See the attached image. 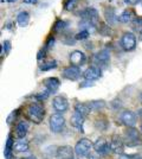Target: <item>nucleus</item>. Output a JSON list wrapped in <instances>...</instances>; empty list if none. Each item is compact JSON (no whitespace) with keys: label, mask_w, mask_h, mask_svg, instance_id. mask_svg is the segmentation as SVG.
Returning <instances> with one entry per match:
<instances>
[{"label":"nucleus","mask_w":142,"mask_h":159,"mask_svg":"<svg viewBox=\"0 0 142 159\" xmlns=\"http://www.w3.org/2000/svg\"><path fill=\"white\" fill-rule=\"evenodd\" d=\"M45 115V111L39 103H32L27 108V116L34 124H41Z\"/></svg>","instance_id":"f257e3e1"},{"label":"nucleus","mask_w":142,"mask_h":159,"mask_svg":"<svg viewBox=\"0 0 142 159\" xmlns=\"http://www.w3.org/2000/svg\"><path fill=\"white\" fill-rule=\"evenodd\" d=\"M123 140L128 146H136L141 143V135L139 131L134 127H128L124 134H123Z\"/></svg>","instance_id":"f03ea898"},{"label":"nucleus","mask_w":142,"mask_h":159,"mask_svg":"<svg viewBox=\"0 0 142 159\" xmlns=\"http://www.w3.org/2000/svg\"><path fill=\"white\" fill-rule=\"evenodd\" d=\"M93 143L87 138H83V139L78 140L77 144L75 146V153L78 156V157H87L91 152V148H93Z\"/></svg>","instance_id":"7ed1b4c3"},{"label":"nucleus","mask_w":142,"mask_h":159,"mask_svg":"<svg viewBox=\"0 0 142 159\" xmlns=\"http://www.w3.org/2000/svg\"><path fill=\"white\" fill-rule=\"evenodd\" d=\"M65 119L63 118L61 113H56L50 116V129L54 133H59L64 128Z\"/></svg>","instance_id":"20e7f679"},{"label":"nucleus","mask_w":142,"mask_h":159,"mask_svg":"<svg viewBox=\"0 0 142 159\" xmlns=\"http://www.w3.org/2000/svg\"><path fill=\"white\" fill-rule=\"evenodd\" d=\"M109 62H110V53L108 50H101L100 52H97L94 56V63L96 64L97 68L100 69H104L109 66Z\"/></svg>","instance_id":"39448f33"},{"label":"nucleus","mask_w":142,"mask_h":159,"mask_svg":"<svg viewBox=\"0 0 142 159\" xmlns=\"http://www.w3.org/2000/svg\"><path fill=\"white\" fill-rule=\"evenodd\" d=\"M121 47L126 51H131L136 48V36L131 32L123 33L121 38Z\"/></svg>","instance_id":"423d86ee"},{"label":"nucleus","mask_w":142,"mask_h":159,"mask_svg":"<svg viewBox=\"0 0 142 159\" xmlns=\"http://www.w3.org/2000/svg\"><path fill=\"white\" fill-rule=\"evenodd\" d=\"M80 16L82 17V20H87L89 23L94 24L95 26L98 25V12L93 7H88L83 10L82 12H80Z\"/></svg>","instance_id":"0eeeda50"},{"label":"nucleus","mask_w":142,"mask_h":159,"mask_svg":"<svg viewBox=\"0 0 142 159\" xmlns=\"http://www.w3.org/2000/svg\"><path fill=\"white\" fill-rule=\"evenodd\" d=\"M94 148L97 154H101V156H107L111 148H110V141L105 140L104 138H100L95 141Z\"/></svg>","instance_id":"6e6552de"},{"label":"nucleus","mask_w":142,"mask_h":159,"mask_svg":"<svg viewBox=\"0 0 142 159\" xmlns=\"http://www.w3.org/2000/svg\"><path fill=\"white\" fill-rule=\"evenodd\" d=\"M81 69L80 66H65L63 69V77L67 80H70V81H76L81 77Z\"/></svg>","instance_id":"1a4fd4ad"},{"label":"nucleus","mask_w":142,"mask_h":159,"mask_svg":"<svg viewBox=\"0 0 142 159\" xmlns=\"http://www.w3.org/2000/svg\"><path fill=\"white\" fill-rule=\"evenodd\" d=\"M110 148L114 153L122 154L124 152V140L122 139L120 135L114 134L110 139Z\"/></svg>","instance_id":"9d476101"},{"label":"nucleus","mask_w":142,"mask_h":159,"mask_svg":"<svg viewBox=\"0 0 142 159\" xmlns=\"http://www.w3.org/2000/svg\"><path fill=\"white\" fill-rule=\"evenodd\" d=\"M52 105H54V108L56 112L58 113H64L68 111L69 108V103H68V100L65 99L64 96H56L52 101Z\"/></svg>","instance_id":"9b49d317"},{"label":"nucleus","mask_w":142,"mask_h":159,"mask_svg":"<svg viewBox=\"0 0 142 159\" xmlns=\"http://www.w3.org/2000/svg\"><path fill=\"white\" fill-rule=\"evenodd\" d=\"M69 58H70V62H71L72 66H82L85 62V55L82 51H80V50H75V51L70 53Z\"/></svg>","instance_id":"f8f14e48"},{"label":"nucleus","mask_w":142,"mask_h":159,"mask_svg":"<svg viewBox=\"0 0 142 159\" xmlns=\"http://www.w3.org/2000/svg\"><path fill=\"white\" fill-rule=\"evenodd\" d=\"M122 122L127 127H134L136 124V115L131 111H123L121 114Z\"/></svg>","instance_id":"ddd939ff"},{"label":"nucleus","mask_w":142,"mask_h":159,"mask_svg":"<svg viewBox=\"0 0 142 159\" xmlns=\"http://www.w3.org/2000/svg\"><path fill=\"white\" fill-rule=\"evenodd\" d=\"M83 76H84V79L87 80V81H95V80H98L102 76L101 69L97 68V66H90V68H88V69L84 71Z\"/></svg>","instance_id":"4468645a"},{"label":"nucleus","mask_w":142,"mask_h":159,"mask_svg":"<svg viewBox=\"0 0 142 159\" xmlns=\"http://www.w3.org/2000/svg\"><path fill=\"white\" fill-rule=\"evenodd\" d=\"M74 151L70 146H62L57 150V154L56 158L57 159H74Z\"/></svg>","instance_id":"2eb2a0df"},{"label":"nucleus","mask_w":142,"mask_h":159,"mask_svg":"<svg viewBox=\"0 0 142 159\" xmlns=\"http://www.w3.org/2000/svg\"><path fill=\"white\" fill-rule=\"evenodd\" d=\"M84 116L81 115L80 113L75 112L72 114V116H71V125L75 127V128H77V129H80V132H84L83 131V125H84Z\"/></svg>","instance_id":"dca6fc26"},{"label":"nucleus","mask_w":142,"mask_h":159,"mask_svg":"<svg viewBox=\"0 0 142 159\" xmlns=\"http://www.w3.org/2000/svg\"><path fill=\"white\" fill-rule=\"evenodd\" d=\"M137 17H136L135 12L131 10V8H127V10H124L123 12L121 13V16L118 17V20L121 21V23H131V21H134Z\"/></svg>","instance_id":"f3484780"},{"label":"nucleus","mask_w":142,"mask_h":159,"mask_svg":"<svg viewBox=\"0 0 142 159\" xmlns=\"http://www.w3.org/2000/svg\"><path fill=\"white\" fill-rule=\"evenodd\" d=\"M44 84L46 87V89L50 93H56L59 88V80L56 79V77H49L44 81Z\"/></svg>","instance_id":"a211bd4d"},{"label":"nucleus","mask_w":142,"mask_h":159,"mask_svg":"<svg viewBox=\"0 0 142 159\" xmlns=\"http://www.w3.org/2000/svg\"><path fill=\"white\" fill-rule=\"evenodd\" d=\"M27 129H28V124L26 121H19L18 125L15 127V134L19 139H24L27 134Z\"/></svg>","instance_id":"6ab92c4d"},{"label":"nucleus","mask_w":142,"mask_h":159,"mask_svg":"<svg viewBox=\"0 0 142 159\" xmlns=\"http://www.w3.org/2000/svg\"><path fill=\"white\" fill-rule=\"evenodd\" d=\"M75 112L80 113L84 118H87L89 114H90V112H91V109L88 106V103H81V102H78V103L75 105Z\"/></svg>","instance_id":"aec40b11"},{"label":"nucleus","mask_w":142,"mask_h":159,"mask_svg":"<svg viewBox=\"0 0 142 159\" xmlns=\"http://www.w3.org/2000/svg\"><path fill=\"white\" fill-rule=\"evenodd\" d=\"M104 16H105V19H107L109 24H115L116 20H117V18H116L117 16L115 13V10L111 8V7H107L104 10Z\"/></svg>","instance_id":"412c9836"},{"label":"nucleus","mask_w":142,"mask_h":159,"mask_svg":"<svg viewBox=\"0 0 142 159\" xmlns=\"http://www.w3.org/2000/svg\"><path fill=\"white\" fill-rule=\"evenodd\" d=\"M13 150L14 151H17V152H26L28 151V143H27L26 140H18V141H15L13 145Z\"/></svg>","instance_id":"4be33fe9"},{"label":"nucleus","mask_w":142,"mask_h":159,"mask_svg":"<svg viewBox=\"0 0 142 159\" xmlns=\"http://www.w3.org/2000/svg\"><path fill=\"white\" fill-rule=\"evenodd\" d=\"M17 21H18L19 26H21V27L26 26L27 24H28V21H30V14L27 13L26 11H23V12H20V13L18 14Z\"/></svg>","instance_id":"5701e85b"},{"label":"nucleus","mask_w":142,"mask_h":159,"mask_svg":"<svg viewBox=\"0 0 142 159\" xmlns=\"http://www.w3.org/2000/svg\"><path fill=\"white\" fill-rule=\"evenodd\" d=\"M13 145L14 143L12 141V135H8L6 140V145H5V151H4L6 159H11V151L13 150Z\"/></svg>","instance_id":"b1692460"},{"label":"nucleus","mask_w":142,"mask_h":159,"mask_svg":"<svg viewBox=\"0 0 142 159\" xmlns=\"http://www.w3.org/2000/svg\"><path fill=\"white\" fill-rule=\"evenodd\" d=\"M88 106L90 107L91 111H100L102 108H104L105 103H104L103 100H101V101H90V102H88Z\"/></svg>","instance_id":"393cba45"},{"label":"nucleus","mask_w":142,"mask_h":159,"mask_svg":"<svg viewBox=\"0 0 142 159\" xmlns=\"http://www.w3.org/2000/svg\"><path fill=\"white\" fill-rule=\"evenodd\" d=\"M133 25H134V30L137 31V34H139V39L142 40V19L141 18H136L134 21H133Z\"/></svg>","instance_id":"a878e982"},{"label":"nucleus","mask_w":142,"mask_h":159,"mask_svg":"<svg viewBox=\"0 0 142 159\" xmlns=\"http://www.w3.org/2000/svg\"><path fill=\"white\" fill-rule=\"evenodd\" d=\"M67 26H68V21H65V20H57L54 26V32H61L63 30H65Z\"/></svg>","instance_id":"bb28decb"},{"label":"nucleus","mask_w":142,"mask_h":159,"mask_svg":"<svg viewBox=\"0 0 142 159\" xmlns=\"http://www.w3.org/2000/svg\"><path fill=\"white\" fill-rule=\"evenodd\" d=\"M57 66V62L56 61H50V62H46V63H43L41 66V70L43 71H47V70H51V69H54Z\"/></svg>","instance_id":"cd10ccee"},{"label":"nucleus","mask_w":142,"mask_h":159,"mask_svg":"<svg viewBox=\"0 0 142 159\" xmlns=\"http://www.w3.org/2000/svg\"><path fill=\"white\" fill-rule=\"evenodd\" d=\"M77 2H78V0H67L65 4H64V10L65 11L74 10L75 7H76V5H77Z\"/></svg>","instance_id":"c85d7f7f"},{"label":"nucleus","mask_w":142,"mask_h":159,"mask_svg":"<svg viewBox=\"0 0 142 159\" xmlns=\"http://www.w3.org/2000/svg\"><path fill=\"white\" fill-rule=\"evenodd\" d=\"M10 49H11V43L10 40H5L2 43V47H1V55H6L10 52Z\"/></svg>","instance_id":"c756f323"},{"label":"nucleus","mask_w":142,"mask_h":159,"mask_svg":"<svg viewBox=\"0 0 142 159\" xmlns=\"http://www.w3.org/2000/svg\"><path fill=\"white\" fill-rule=\"evenodd\" d=\"M89 36V32L85 31V30H81V32H78L76 36H75V39L77 40H83V39H87Z\"/></svg>","instance_id":"7c9ffc66"},{"label":"nucleus","mask_w":142,"mask_h":159,"mask_svg":"<svg viewBox=\"0 0 142 159\" xmlns=\"http://www.w3.org/2000/svg\"><path fill=\"white\" fill-rule=\"evenodd\" d=\"M49 94L50 92L49 90H45V92H43V93H39L38 95H36V99L38 100V101H44V100H46L49 98Z\"/></svg>","instance_id":"2f4dec72"},{"label":"nucleus","mask_w":142,"mask_h":159,"mask_svg":"<svg viewBox=\"0 0 142 159\" xmlns=\"http://www.w3.org/2000/svg\"><path fill=\"white\" fill-rule=\"evenodd\" d=\"M54 37H50L46 42V48L45 49H50L51 47H54Z\"/></svg>","instance_id":"473e14b6"},{"label":"nucleus","mask_w":142,"mask_h":159,"mask_svg":"<svg viewBox=\"0 0 142 159\" xmlns=\"http://www.w3.org/2000/svg\"><path fill=\"white\" fill-rule=\"evenodd\" d=\"M128 5H131V6H134V5H137L139 2H141V0H124Z\"/></svg>","instance_id":"72a5a7b5"},{"label":"nucleus","mask_w":142,"mask_h":159,"mask_svg":"<svg viewBox=\"0 0 142 159\" xmlns=\"http://www.w3.org/2000/svg\"><path fill=\"white\" fill-rule=\"evenodd\" d=\"M45 50H46V49H44V50H41V51L38 52V56H37V58H38V61H41V57H43V58L45 57Z\"/></svg>","instance_id":"f704fd0d"},{"label":"nucleus","mask_w":142,"mask_h":159,"mask_svg":"<svg viewBox=\"0 0 142 159\" xmlns=\"http://www.w3.org/2000/svg\"><path fill=\"white\" fill-rule=\"evenodd\" d=\"M24 2H25V4H31V5H33V4H37V2H38V0H24Z\"/></svg>","instance_id":"c9c22d12"},{"label":"nucleus","mask_w":142,"mask_h":159,"mask_svg":"<svg viewBox=\"0 0 142 159\" xmlns=\"http://www.w3.org/2000/svg\"><path fill=\"white\" fill-rule=\"evenodd\" d=\"M88 157H89V159H98V157H97V156H95V154H91V153L89 154Z\"/></svg>","instance_id":"e433bc0d"},{"label":"nucleus","mask_w":142,"mask_h":159,"mask_svg":"<svg viewBox=\"0 0 142 159\" xmlns=\"http://www.w3.org/2000/svg\"><path fill=\"white\" fill-rule=\"evenodd\" d=\"M139 118H140V120L142 121V109H140V111H139Z\"/></svg>","instance_id":"4c0bfd02"},{"label":"nucleus","mask_w":142,"mask_h":159,"mask_svg":"<svg viewBox=\"0 0 142 159\" xmlns=\"http://www.w3.org/2000/svg\"><path fill=\"white\" fill-rule=\"evenodd\" d=\"M21 159H37V158H36V157H33V156H32V157H27V158H21Z\"/></svg>","instance_id":"58836bf2"},{"label":"nucleus","mask_w":142,"mask_h":159,"mask_svg":"<svg viewBox=\"0 0 142 159\" xmlns=\"http://www.w3.org/2000/svg\"><path fill=\"white\" fill-rule=\"evenodd\" d=\"M6 1H8V2H13L14 0H6Z\"/></svg>","instance_id":"ea45409f"},{"label":"nucleus","mask_w":142,"mask_h":159,"mask_svg":"<svg viewBox=\"0 0 142 159\" xmlns=\"http://www.w3.org/2000/svg\"><path fill=\"white\" fill-rule=\"evenodd\" d=\"M141 137H142V125H141Z\"/></svg>","instance_id":"a19ab883"},{"label":"nucleus","mask_w":142,"mask_h":159,"mask_svg":"<svg viewBox=\"0 0 142 159\" xmlns=\"http://www.w3.org/2000/svg\"><path fill=\"white\" fill-rule=\"evenodd\" d=\"M136 159H142V157H139V158H136Z\"/></svg>","instance_id":"79ce46f5"},{"label":"nucleus","mask_w":142,"mask_h":159,"mask_svg":"<svg viewBox=\"0 0 142 159\" xmlns=\"http://www.w3.org/2000/svg\"><path fill=\"white\" fill-rule=\"evenodd\" d=\"M141 100H142V94H141Z\"/></svg>","instance_id":"37998d69"},{"label":"nucleus","mask_w":142,"mask_h":159,"mask_svg":"<svg viewBox=\"0 0 142 159\" xmlns=\"http://www.w3.org/2000/svg\"><path fill=\"white\" fill-rule=\"evenodd\" d=\"M74 159H77V158H74Z\"/></svg>","instance_id":"c03bdc74"}]
</instances>
